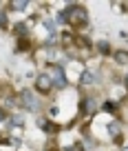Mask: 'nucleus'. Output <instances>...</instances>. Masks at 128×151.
<instances>
[{"label":"nucleus","instance_id":"6e6552de","mask_svg":"<svg viewBox=\"0 0 128 151\" xmlns=\"http://www.w3.org/2000/svg\"><path fill=\"white\" fill-rule=\"evenodd\" d=\"M95 104H97V102H95V100L91 98L88 102H86V111H95Z\"/></svg>","mask_w":128,"mask_h":151},{"label":"nucleus","instance_id":"1a4fd4ad","mask_svg":"<svg viewBox=\"0 0 128 151\" xmlns=\"http://www.w3.org/2000/svg\"><path fill=\"white\" fill-rule=\"evenodd\" d=\"M13 7H16V9H24L27 2H24V0H18V2H13Z\"/></svg>","mask_w":128,"mask_h":151},{"label":"nucleus","instance_id":"423d86ee","mask_svg":"<svg viewBox=\"0 0 128 151\" xmlns=\"http://www.w3.org/2000/svg\"><path fill=\"white\" fill-rule=\"evenodd\" d=\"M93 80H95V76L91 73V71H86V73L82 76V82H84V85H88V82H93Z\"/></svg>","mask_w":128,"mask_h":151},{"label":"nucleus","instance_id":"f8f14e48","mask_svg":"<svg viewBox=\"0 0 128 151\" xmlns=\"http://www.w3.org/2000/svg\"><path fill=\"white\" fill-rule=\"evenodd\" d=\"M47 29H51V31H55V22H51V20H47Z\"/></svg>","mask_w":128,"mask_h":151},{"label":"nucleus","instance_id":"f257e3e1","mask_svg":"<svg viewBox=\"0 0 128 151\" xmlns=\"http://www.w3.org/2000/svg\"><path fill=\"white\" fill-rule=\"evenodd\" d=\"M64 14V18H71L69 22H75V24H82L86 20V9L84 7H71V9L62 11Z\"/></svg>","mask_w":128,"mask_h":151},{"label":"nucleus","instance_id":"ddd939ff","mask_svg":"<svg viewBox=\"0 0 128 151\" xmlns=\"http://www.w3.org/2000/svg\"><path fill=\"white\" fill-rule=\"evenodd\" d=\"M2 118H5V113H2V109H0V120H2Z\"/></svg>","mask_w":128,"mask_h":151},{"label":"nucleus","instance_id":"7ed1b4c3","mask_svg":"<svg viewBox=\"0 0 128 151\" xmlns=\"http://www.w3.org/2000/svg\"><path fill=\"white\" fill-rule=\"evenodd\" d=\"M51 85L55 87V89H64V85H66V78H64V71L60 69V67H53V71H51Z\"/></svg>","mask_w":128,"mask_h":151},{"label":"nucleus","instance_id":"9b49d317","mask_svg":"<svg viewBox=\"0 0 128 151\" xmlns=\"http://www.w3.org/2000/svg\"><path fill=\"white\" fill-rule=\"evenodd\" d=\"M5 24H7V16L0 14V27H5Z\"/></svg>","mask_w":128,"mask_h":151},{"label":"nucleus","instance_id":"f03ea898","mask_svg":"<svg viewBox=\"0 0 128 151\" xmlns=\"http://www.w3.org/2000/svg\"><path fill=\"white\" fill-rule=\"evenodd\" d=\"M20 102H22L24 109H29V111H38V107H40L38 98L33 96V91H22V93H20Z\"/></svg>","mask_w":128,"mask_h":151},{"label":"nucleus","instance_id":"9d476101","mask_svg":"<svg viewBox=\"0 0 128 151\" xmlns=\"http://www.w3.org/2000/svg\"><path fill=\"white\" fill-rule=\"evenodd\" d=\"M117 60L119 62H128V53H117Z\"/></svg>","mask_w":128,"mask_h":151},{"label":"nucleus","instance_id":"39448f33","mask_svg":"<svg viewBox=\"0 0 128 151\" xmlns=\"http://www.w3.org/2000/svg\"><path fill=\"white\" fill-rule=\"evenodd\" d=\"M108 131H110V136H117V133H119V122H110Z\"/></svg>","mask_w":128,"mask_h":151},{"label":"nucleus","instance_id":"20e7f679","mask_svg":"<svg viewBox=\"0 0 128 151\" xmlns=\"http://www.w3.org/2000/svg\"><path fill=\"white\" fill-rule=\"evenodd\" d=\"M35 87H38L40 91H49L51 89V78H49L47 73H42V76H38V78H35Z\"/></svg>","mask_w":128,"mask_h":151},{"label":"nucleus","instance_id":"0eeeda50","mask_svg":"<svg viewBox=\"0 0 128 151\" xmlns=\"http://www.w3.org/2000/svg\"><path fill=\"white\" fill-rule=\"evenodd\" d=\"M22 122H24L22 116H11V124H13V127H20Z\"/></svg>","mask_w":128,"mask_h":151},{"label":"nucleus","instance_id":"4468645a","mask_svg":"<svg viewBox=\"0 0 128 151\" xmlns=\"http://www.w3.org/2000/svg\"><path fill=\"white\" fill-rule=\"evenodd\" d=\"M126 85H128V73H126Z\"/></svg>","mask_w":128,"mask_h":151},{"label":"nucleus","instance_id":"2eb2a0df","mask_svg":"<svg viewBox=\"0 0 128 151\" xmlns=\"http://www.w3.org/2000/svg\"><path fill=\"white\" fill-rule=\"evenodd\" d=\"M124 151H128V147H126V149H124Z\"/></svg>","mask_w":128,"mask_h":151}]
</instances>
